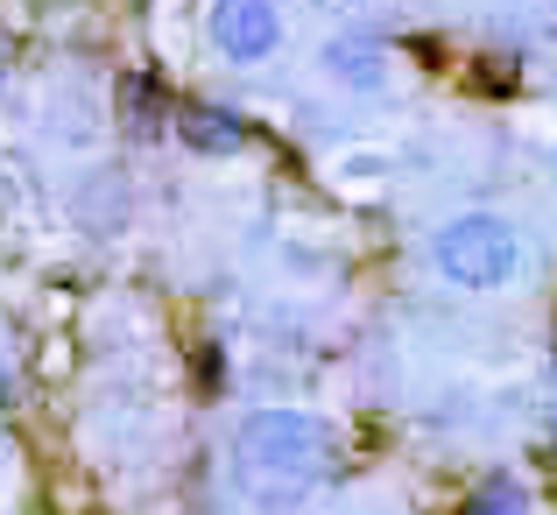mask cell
Wrapping results in <instances>:
<instances>
[{"label":"cell","instance_id":"cell-1","mask_svg":"<svg viewBox=\"0 0 557 515\" xmlns=\"http://www.w3.org/2000/svg\"><path fill=\"white\" fill-rule=\"evenodd\" d=\"M431 269L466 297H494L522 275V233L502 212H459L431 233Z\"/></svg>","mask_w":557,"mask_h":515},{"label":"cell","instance_id":"cell-3","mask_svg":"<svg viewBox=\"0 0 557 515\" xmlns=\"http://www.w3.org/2000/svg\"><path fill=\"white\" fill-rule=\"evenodd\" d=\"M205 36H212V50L226 64H269L283 50V8L275 0H212Z\"/></svg>","mask_w":557,"mask_h":515},{"label":"cell","instance_id":"cell-6","mask_svg":"<svg viewBox=\"0 0 557 515\" xmlns=\"http://www.w3.org/2000/svg\"><path fill=\"white\" fill-rule=\"evenodd\" d=\"M536 494L522 488V480H508V474H494L487 488H473V508H530Z\"/></svg>","mask_w":557,"mask_h":515},{"label":"cell","instance_id":"cell-4","mask_svg":"<svg viewBox=\"0 0 557 515\" xmlns=\"http://www.w3.org/2000/svg\"><path fill=\"white\" fill-rule=\"evenodd\" d=\"M318 71H325L339 93H388L395 57H388V42H374V36H332L325 50H318Z\"/></svg>","mask_w":557,"mask_h":515},{"label":"cell","instance_id":"cell-7","mask_svg":"<svg viewBox=\"0 0 557 515\" xmlns=\"http://www.w3.org/2000/svg\"><path fill=\"white\" fill-rule=\"evenodd\" d=\"M0 403H8V367H0Z\"/></svg>","mask_w":557,"mask_h":515},{"label":"cell","instance_id":"cell-8","mask_svg":"<svg viewBox=\"0 0 557 515\" xmlns=\"http://www.w3.org/2000/svg\"><path fill=\"white\" fill-rule=\"evenodd\" d=\"M0 71H8V64H0Z\"/></svg>","mask_w":557,"mask_h":515},{"label":"cell","instance_id":"cell-5","mask_svg":"<svg viewBox=\"0 0 557 515\" xmlns=\"http://www.w3.org/2000/svg\"><path fill=\"white\" fill-rule=\"evenodd\" d=\"M170 127H177V142H184V149H198V156H233L247 142V121H240V113H226V107H177V113H170Z\"/></svg>","mask_w":557,"mask_h":515},{"label":"cell","instance_id":"cell-2","mask_svg":"<svg viewBox=\"0 0 557 515\" xmlns=\"http://www.w3.org/2000/svg\"><path fill=\"white\" fill-rule=\"evenodd\" d=\"M325 424L311 417V409H255V417H240V431H233V459H240V474L255 480H311L325 474Z\"/></svg>","mask_w":557,"mask_h":515}]
</instances>
